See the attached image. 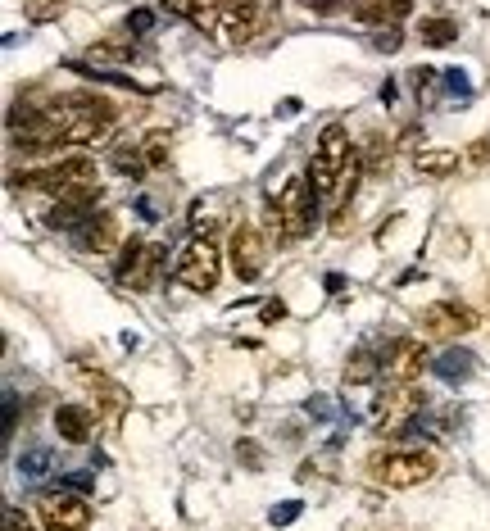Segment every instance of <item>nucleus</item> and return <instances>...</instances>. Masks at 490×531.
Wrapping results in <instances>:
<instances>
[{"instance_id":"nucleus-1","label":"nucleus","mask_w":490,"mask_h":531,"mask_svg":"<svg viewBox=\"0 0 490 531\" xmlns=\"http://www.w3.org/2000/svg\"><path fill=\"white\" fill-rule=\"evenodd\" d=\"M368 472L373 482H382L386 491H409V486H422L436 477V459L427 450H386L368 459Z\"/></svg>"},{"instance_id":"nucleus-2","label":"nucleus","mask_w":490,"mask_h":531,"mask_svg":"<svg viewBox=\"0 0 490 531\" xmlns=\"http://www.w3.org/2000/svg\"><path fill=\"white\" fill-rule=\"evenodd\" d=\"M350 159H354V146H350L345 123H327L318 146H314V164H309V177H314L318 196H323V191H336V182H341V173L350 168Z\"/></svg>"},{"instance_id":"nucleus-3","label":"nucleus","mask_w":490,"mask_h":531,"mask_svg":"<svg viewBox=\"0 0 490 531\" xmlns=\"http://www.w3.org/2000/svg\"><path fill=\"white\" fill-rule=\"evenodd\" d=\"M218 273H223V250L209 236H196L177 259V282L191 286V291H214Z\"/></svg>"},{"instance_id":"nucleus-4","label":"nucleus","mask_w":490,"mask_h":531,"mask_svg":"<svg viewBox=\"0 0 490 531\" xmlns=\"http://www.w3.org/2000/svg\"><path fill=\"white\" fill-rule=\"evenodd\" d=\"M318 191L314 182H304V177H291L282 187V196H277V205H282V218H286V241H300V236L314 232L318 223Z\"/></svg>"},{"instance_id":"nucleus-5","label":"nucleus","mask_w":490,"mask_h":531,"mask_svg":"<svg viewBox=\"0 0 490 531\" xmlns=\"http://www.w3.org/2000/svg\"><path fill=\"white\" fill-rule=\"evenodd\" d=\"M91 177H96V164H91L87 155H78V159H64V164L41 168V173H14L10 182L14 187H41V191H50V196H64L73 182H91Z\"/></svg>"},{"instance_id":"nucleus-6","label":"nucleus","mask_w":490,"mask_h":531,"mask_svg":"<svg viewBox=\"0 0 490 531\" xmlns=\"http://www.w3.org/2000/svg\"><path fill=\"white\" fill-rule=\"evenodd\" d=\"M37 518H41V527H46V531H87L91 509H87V500H82V495H73V491H64V486H59V491L41 495Z\"/></svg>"},{"instance_id":"nucleus-7","label":"nucleus","mask_w":490,"mask_h":531,"mask_svg":"<svg viewBox=\"0 0 490 531\" xmlns=\"http://www.w3.org/2000/svg\"><path fill=\"white\" fill-rule=\"evenodd\" d=\"M477 323H481V318L472 314L468 305H459V300H436V305H427V309H422V318H418L422 336H441V341L472 332Z\"/></svg>"},{"instance_id":"nucleus-8","label":"nucleus","mask_w":490,"mask_h":531,"mask_svg":"<svg viewBox=\"0 0 490 531\" xmlns=\"http://www.w3.org/2000/svg\"><path fill=\"white\" fill-rule=\"evenodd\" d=\"M232 268L241 282H255V277L264 273V236L250 223H241L232 232Z\"/></svg>"},{"instance_id":"nucleus-9","label":"nucleus","mask_w":490,"mask_h":531,"mask_svg":"<svg viewBox=\"0 0 490 531\" xmlns=\"http://www.w3.org/2000/svg\"><path fill=\"white\" fill-rule=\"evenodd\" d=\"M73 232H78V246L91 250V255H109L114 246H123V241H118V218L114 214H87L82 227H73Z\"/></svg>"},{"instance_id":"nucleus-10","label":"nucleus","mask_w":490,"mask_h":531,"mask_svg":"<svg viewBox=\"0 0 490 531\" xmlns=\"http://www.w3.org/2000/svg\"><path fill=\"white\" fill-rule=\"evenodd\" d=\"M422 364H427V345L422 341H395L391 359H386V382L413 386V377L422 373Z\"/></svg>"},{"instance_id":"nucleus-11","label":"nucleus","mask_w":490,"mask_h":531,"mask_svg":"<svg viewBox=\"0 0 490 531\" xmlns=\"http://www.w3.org/2000/svg\"><path fill=\"white\" fill-rule=\"evenodd\" d=\"M55 432L69 445H87L91 432H96V413L87 404H59L55 409Z\"/></svg>"},{"instance_id":"nucleus-12","label":"nucleus","mask_w":490,"mask_h":531,"mask_svg":"<svg viewBox=\"0 0 490 531\" xmlns=\"http://www.w3.org/2000/svg\"><path fill=\"white\" fill-rule=\"evenodd\" d=\"M137 46L128 37H105V41H91L87 46V64L91 69H118V64H132Z\"/></svg>"},{"instance_id":"nucleus-13","label":"nucleus","mask_w":490,"mask_h":531,"mask_svg":"<svg viewBox=\"0 0 490 531\" xmlns=\"http://www.w3.org/2000/svg\"><path fill=\"white\" fill-rule=\"evenodd\" d=\"M432 373L441 377V382L459 386V382H468V377L477 373V354H472V350H445L441 359L432 364Z\"/></svg>"},{"instance_id":"nucleus-14","label":"nucleus","mask_w":490,"mask_h":531,"mask_svg":"<svg viewBox=\"0 0 490 531\" xmlns=\"http://www.w3.org/2000/svg\"><path fill=\"white\" fill-rule=\"evenodd\" d=\"M413 168H418L422 177H432V182H441V177H450L454 168H459V150H445V146L418 150V155H413Z\"/></svg>"},{"instance_id":"nucleus-15","label":"nucleus","mask_w":490,"mask_h":531,"mask_svg":"<svg viewBox=\"0 0 490 531\" xmlns=\"http://www.w3.org/2000/svg\"><path fill=\"white\" fill-rule=\"evenodd\" d=\"M78 373H82V382L91 386V395H100V404H105L109 413H123V409H128V391H123V386H114L105 373H91L87 364H82Z\"/></svg>"},{"instance_id":"nucleus-16","label":"nucleus","mask_w":490,"mask_h":531,"mask_svg":"<svg viewBox=\"0 0 490 531\" xmlns=\"http://www.w3.org/2000/svg\"><path fill=\"white\" fill-rule=\"evenodd\" d=\"M164 255H168L164 246H146V255H141L137 273L128 277V286H137V291H146V286H155V277L164 273Z\"/></svg>"},{"instance_id":"nucleus-17","label":"nucleus","mask_w":490,"mask_h":531,"mask_svg":"<svg viewBox=\"0 0 490 531\" xmlns=\"http://www.w3.org/2000/svg\"><path fill=\"white\" fill-rule=\"evenodd\" d=\"M377 373H382V364H377V354H373V350H354V354H350V364H345V386H363V382H373Z\"/></svg>"},{"instance_id":"nucleus-18","label":"nucleus","mask_w":490,"mask_h":531,"mask_svg":"<svg viewBox=\"0 0 490 531\" xmlns=\"http://www.w3.org/2000/svg\"><path fill=\"white\" fill-rule=\"evenodd\" d=\"M109 164H114V173H123V177H132V182H137L141 173H146V150L141 146H118L114 155H109Z\"/></svg>"},{"instance_id":"nucleus-19","label":"nucleus","mask_w":490,"mask_h":531,"mask_svg":"<svg viewBox=\"0 0 490 531\" xmlns=\"http://www.w3.org/2000/svg\"><path fill=\"white\" fill-rule=\"evenodd\" d=\"M82 209H73V205H64V200H55V205L46 209V214H41V223L50 227V232H59V227H64V232H69V227H82Z\"/></svg>"},{"instance_id":"nucleus-20","label":"nucleus","mask_w":490,"mask_h":531,"mask_svg":"<svg viewBox=\"0 0 490 531\" xmlns=\"http://www.w3.org/2000/svg\"><path fill=\"white\" fill-rule=\"evenodd\" d=\"M418 37L427 41V46H450V41L459 37V28H454V19H422Z\"/></svg>"},{"instance_id":"nucleus-21","label":"nucleus","mask_w":490,"mask_h":531,"mask_svg":"<svg viewBox=\"0 0 490 531\" xmlns=\"http://www.w3.org/2000/svg\"><path fill=\"white\" fill-rule=\"evenodd\" d=\"M141 255H146V241H137V236H132V241H123V246H118V282H128V277L137 273Z\"/></svg>"},{"instance_id":"nucleus-22","label":"nucleus","mask_w":490,"mask_h":531,"mask_svg":"<svg viewBox=\"0 0 490 531\" xmlns=\"http://www.w3.org/2000/svg\"><path fill=\"white\" fill-rule=\"evenodd\" d=\"M141 150H146V164L150 168H164L168 164V150H173V137H168V132H150V137L141 141Z\"/></svg>"},{"instance_id":"nucleus-23","label":"nucleus","mask_w":490,"mask_h":531,"mask_svg":"<svg viewBox=\"0 0 490 531\" xmlns=\"http://www.w3.org/2000/svg\"><path fill=\"white\" fill-rule=\"evenodd\" d=\"M404 46V32L400 23H382V28L373 32V50H382V55H395V50Z\"/></svg>"},{"instance_id":"nucleus-24","label":"nucleus","mask_w":490,"mask_h":531,"mask_svg":"<svg viewBox=\"0 0 490 531\" xmlns=\"http://www.w3.org/2000/svg\"><path fill=\"white\" fill-rule=\"evenodd\" d=\"M46 468H50V450H28L19 459V472L28 477V482H37V477H46Z\"/></svg>"},{"instance_id":"nucleus-25","label":"nucleus","mask_w":490,"mask_h":531,"mask_svg":"<svg viewBox=\"0 0 490 531\" xmlns=\"http://www.w3.org/2000/svg\"><path fill=\"white\" fill-rule=\"evenodd\" d=\"M409 10H413V0H382L373 23H400V19H409Z\"/></svg>"},{"instance_id":"nucleus-26","label":"nucleus","mask_w":490,"mask_h":531,"mask_svg":"<svg viewBox=\"0 0 490 531\" xmlns=\"http://www.w3.org/2000/svg\"><path fill=\"white\" fill-rule=\"evenodd\" d=\"M59 14H64V0H32L28 5L32 23H50V19H59Z\"/></svg>"},{"instance_id":"nucleus-27","label":"nucleus","mask_w":490,"mask_h":531,"mask_svg":"<svg viewBox=\"0 0 490 531\" xmlns=\"http://www.w3.org/2000/svg\"><path fill=\"white\" fill-rule=\"evenodd\" d=\"M300 509H304L300 500H282L273 513H268V522H273V527H291V522L300 518Z\"/></svg>"},{"instance_id":"nucleus-28","label":"nucleus","mask_w":490,"mask_h":531,"mask_svg":"<svg viewBox=\"0 0 490 531\" xmlns=\"http://www.w3.org/2000/svg\"><path fill=\"white\" fill-rule=\"evenodd\" d=\"M409 82H413V91H432L436 87V69H409Z\"/></svg>"},{"instance_id":"nucleus-29","label":"nucleus","mask_w":490,"mask_h":531,"mask_svg":"<svg viewBox=\"0 0 490 531\" xmlns=\"http://www.w3.org/2000/svg\"><path fill=\"white\" fill-rule=\"evenodd\" d=\"M377 5H382V0H350V14H354V19H363V23H373Z\"/></svg>"},{"instance_id":"nucleus-30","label":"nucleus","mask_w":490,"mask_h":531,"mask_svg":"<svg viewBox=\"0 0 490 531\" xmlns=\"http://www.w3.org/2000/svg\"><path fill=\"white\" fill-rule=\"evenodd\" d=\"M59 486H64V491H73V495H87L91 486H96V477H78V472H73V477H64Z\"/></svg>"},{"instance_id":"nucleus-31","label":"nucleus","mask_w":490,"mask_h":531,"mask_svg":"<svg viewBox=\"0 0 490 531\" xmlns=\"http://www.w3.org/2000/svg\"><path fill=\"white\" fill-rule=\"evenodd\" d=\"M468 159H472V164H490V132H486V137H477V141H472Z\"/></svg>"},{"instance_id":"nucleus-32","label":"nucleus","mask_w":490,"mask_h":531,"mask_svg":"<svg viewBox=\"0 0 490 531\" xmlns=\"http://www.w3.org/2000/svg\"><path fill=\"white\" fill-rule=\"evenodd\" d=\"M128 28H132V32H150V28H155V10H137V14L128 19Z\"/></svg>"},{"instance_id":"nucleus-33","label":"nucleus","mask_w":490,"mask_h":531,"mask_svg":"<svg viewBox=\"0 0 490 531\" xmlns=\"http://www.w3.org/2000/svg\"><path fill=\"white\" fill-rule=\"evenodd\" d=\"M445 87H450V91H459V96H468V78H463V69H445Z\"/></svg>"},{"instance_id":"nucleus-34","label":"nucleus","mask_w":490,"mask_h":531,"mask_svg":"<svg viewBox=\"0 0 490 531\" xmlns=\"http://www.w3.org/2000/svg\"><path fill=\"white\" fill-rule=\"evenodd\" d=\"M259 318H264V327L282 323V318H286V305H282V300H268V305H264V314H259Z\"/></svg>"},{"instance_id":"nucleus-35","label":"nucleus","mask_w":490,"mask_h":531,"mask_svg":"<svg viewBox=\"0 0 490 531\" xmlns=\"http://www.w3.org/2000/svg\"><path fill=\"white\" fill-rule=\"evenodd\" d=\"M304 10H314V14H332V10H341V0H300Z\"/></svg>"},{"instance_id":"nucleus-36","label":"nucleus","mask_w":490,"mask_h":531,"mask_svg":"<svg viewBox=\"0 0 490 531\" xmlns=\"http://www.w3.org/2000/svg\"><path fill=\"white\" fill-rule=\"evenodd\" d=\"M5 522H10L14 531H37V522H32V518H23L19 509H10V513H5Z\"/></svg>"},{"instance_id":"nucleus-37","label":"nucleus","mask_w":490,"mask_h":531,"mask_svg":"<svg viewBox=\"0 0 490 531\" xmlns=\"http://www.w3.org/2000/svg\"><path fill=\"white\" fill-rule=\"evenodd\" d=\"M236 454H241V459L250 463V468H259V450H255L250 441H241V445H236Z\"/></svg>"},{"instance_id":"nucleus-38","label":"nucleus","mask_w":490,"mask_h":531,"mask_svg":"<svg viewBox=\"0 0 490 531\" xmlns=\"http://www.w3.org/2000/svg\"><path fill=\"white\" fill-rule=\"evenodd\" d=\"M277 114H282V118H295V114H300V100H282V105H277Z\"/></svg>"},{"instance_id":"nucleus-39","label":"nucleus","mask_w":490,"mask_h":531,"mask_svg":"<svg viewBox=\"0 0 490 531\" xmlns=\"http://www.w3.org/2000/svg\"><path fill=\"white\" fill-rule=\"evenodd\" d=\"M309 413H318V418H327V404H323V395H314V400H309Z\"/></svg>"},{"instance_id":"nucleus-40","label":"nucleus","mask_w":490,"mask_h":531,"mask_svg":"<svg viewBox=\"0 0 490 531\" xmlns=\"http://www.w3.org/2000/svg\"><path fill=\"white\" fill-rule=\"evenodd\" d=\"M5 531H14V527H10V522H5Z\"/></svg>"}]
</instances>
